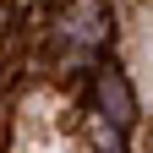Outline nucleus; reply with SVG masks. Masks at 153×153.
Listing matches in <instances>:
<instances>
[{
  "mask_svg": "<svg viewBox=\"0 0 153 153\" xmlns=\"http://www.w3.org/2000/svg\"><path fill=\"white\" fill-rule=\"evenodd\" d=\"M66 115L71 109H60L55 99H33L27 115H16V153H76Z\"/></svg>",
  "mask_w": 153,
  "mask_h": 153,
  "instance_id": "f257e3e1",
  "label": "nucleus"
},
{
  "mask_svg": "<svg viewBox=\"0 0 153 153\" xmlns=\"http://www.w3.org/2000/svg\"><path fill=\"white\" fill-rule=\"evenodd\" d=\"M99 93H104V109H109L115 126H131V120H137V99H131V88H126L120 71H109L104 82H99Z\"/></svg>",
  "mask_w": 153,
  "mask_h": 153,
  "instance_id": "f03ea898",
  "label": "nucleus"
}]
</instances>
